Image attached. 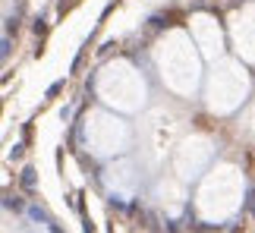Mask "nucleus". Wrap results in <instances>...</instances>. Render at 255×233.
Returning a JSON list of instances; mask_svg holds the SVG:
<instances>
[{
    "mask_svg": "<svg viewBox=\"0 0 255 233\" xmlns=\"http://www.w3.org/2000/svg\"><path fill=\"white\" fill-rule=\"evenodd\" d=\"M192 35L173 28L158 41L154 47V63H158V73L164 85L176 95H192L199 89L202 79V54L192 47Z\"/></svg>",
    "mask_w": 255,
    "mask_h": 233,
    "instance_id": "obj_1",
    "label": "nucleus"
},
{
    "mask_svg": "<svg viewBox=\"0 0 255 233\" xmlns=\"http://www.w3.org/2000/svg\"><path fill=\"white\" fill-rule=\"evenodd\" d=\"M243 192H246V180H243L240 167L218 164V167L202 180L199 196H195V208H199V215L205 221H224L240 208Z\"/></svg>",
    "mask_w": 255,
    "mask_h": 233,
    "instance_id": "obj_2",
    "label": "nucleus"
},
{
    "mask_svg": "<svg viewBox=\"0 0 255 233\" xmlns=\"http://www.w3.org/2000/svg\"><path fill=\"white\" fill-rule=\"evenodd\" d=\"M98 98L107 108L120 111V114H135L145 104V79L129 60L117 57V60L104 63L98 73Z\"/></svg>",
    "mask_w": 255,
    "mask_h": 233,
    "instance_id": "obj_3",
    "label": "nucleus"
},
{
    "mask_svg": "<svg viewBox=\"0 0 255 233\" xmlns=\"http://www.w3.org/2000/svg\"><path fill=\"white\" fill-rule=\"evenodd\" d=\"M249 95V73L240 60H227L221 57L208 73V85H205V101L208 111L214 114H233Z\"/></svg>",
    "mask_w": 255,
    "mask_h": 233,
    "instance_id": "obj_4",
    "label": "nucleus"
},
{
    "mask_svg": "<svg viewBox=\"0 0 255 233\" xmlns=\"http://www.w3.org/2000/svg\"><path fill=\"white\" fill-rule=\"evenodd\" d=\"M85 142L95 154H117L129 142V126L117 114L107 111H92L85 116Z\"/></svg>",
    "mask_w": 255,
    "mask_h": 233,
    "instance_id": "obj_5",
    "label": "nucleus"
},
{
    "mask_svg": "<svg viewBox=\"0 0 255 233\" xmlns=\"http://www.w3.org/2000/svg\"><path fill=\"white\" fill-rule=\"evenodd\" d=\"M211 154H214L211 139H205V135H186V139L176 145V151H173V170H176V177H180V180L199 177V173L208 167Z\"/></svg>",
    "mask_w": 255,
    "mask_h": 233,
    "instance_id": "obj_6",
    "label": "nucleus"
},
{
    "mask_svg": "<svg viewBox=\"0 0 255 233\" xmlns=\"http://www.w3.org/2000/svg\"><path fill=\"white\" fill-rule=\"evenodd\" d=\"M189 35H192V41H195V47H199V54L205 57V60H214V63L221 60L224 32H221L218 19H211L208 13H195L189 19Z\"/></svg>",
    "mask_w": 255,
    "mask_h": 233,
    "instance_id": "obj_7",
    "label": "nucleus"
},
{
    "mask_svg": "<svg viewBox=\"0 0 255 233\" xmlns=\"http://www.w3.org/2000/svg\"><path fill=\"white\" fill-rule=\"evenodd\" d=\"M230 38L243 60L255 63V6H243L230 19Z\"/></svg>",
    "mask_w": 255,
    "mask_h": 233,
    "instance_id": "obj_8",
    "label": "nucleus"
},
{
    "mask_svg": "<svg viewBox=\"0 0 255 233\" xmlns=\"http://www.w3.org/2000/svg\"><path fill=\"white\" fill-rule=\"evenodd\" d=\"M104 183H107V189H111V192H117V196H132L139 177H135V167H132L129 161H117V164L107 167Z\"/></svg>",
    "mask_w": 255,
    "mask_h": 233,
    "instance_id": "obj_9",
    "label": "nucleus"
},
{
    "mask_svg": "<svg viewBox=\"0 0 255 233\" xmlns=\"http://www.w3.org/2000/svg\"><path fill=\"white\" fill-rule=\"evenodd\" d=\"M161 202H164V205H170V211H176V208L183 205V192H180V186H176L173 180L161 183Z\"/></svg>",
    "mask_w": 255,
    "mask_h": 233,
    "instance_id": "obj_10",
    "label": "nucleus"
}]
</instances>
